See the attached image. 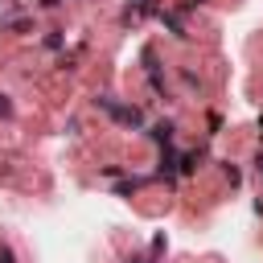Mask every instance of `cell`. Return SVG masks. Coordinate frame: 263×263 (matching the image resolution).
Returning a JSON list of instances; mask_svg holds the SVG:
<instances>
[{
    "label": "cell",
    "instance_id": "9",
    "mask_svg": "<svg viewBox=\"0 0 263 263\" xmlns=\"http://www.w3.org/2000/svg\"><path fill=\"white\" fill-rule=\"evenodd\" d=\"M0 263H16V255H12L8 247H0Z\"/></svg>",
    "mask_w": 263,
    "mask_h": 263
},
{
    "label": "cell",
    "instance_id": "7",
    "mask_svg": "<svg viewBox=\"0 0 263 263\" xmlns=\"http://www.w3.org/2000/svg\"><path fill=\"white\" fill-rule=\"evenodd\" d=\"M132 4H136V12H156V4H152V0H132Z\"/></svg>",
    "mask_w": 263,
    "mask_h": 263
},
{
    "label": "cell",
    "instance_id": "10",
    "mask_svg": "<svg viewBox=\"0 0 263 263\" xmlns=\"http://www.w3.org/2000/svg\"><path fill=\"white\" fill-rule=\"evenodd\" d=\"M58 4H62V0H41V8H58Z\"/></svg>",
    "mask_w": 263,
    "mask_h": 263
},
{
    "label": "cell",
    "instance_id": "8",
    "mask_svg": "<svg viewBox=\"0 0 263 263\" xmlns=\"http://www.w3.org/2000/svg\"><path fill=\"white\" fill-rule=\"evenodd\" d=\"M0 115H12V103H8V95H0Z\"/></svg>",
    "mask_w": 263,
    "mask_h": 263
},
{
    "label": "cell",
    "instance_id": "12",
    "mask_svg": "<svg viewBox=\"0 0 263 263\" xmlns=\"http://www.w3.org/2000/svg\"><path fill=\"white\" fill-rule=\"evenodd\" d=\"M132 263H152V259H132Z\"/></svg>",
    "mask_w": 263,
    "mask_h": 263
},
{
    "label": "cell",
    "instance_id": "1",
    "mask_svg": "<svg viewBox=\"0 0 263 263\" xmlns=\"http://www.w3.org/2000/svg\"><path fill=\"white\" fill-rule=\"evenodd\" d=\"M95 107H103L115 123H127V127H140V123H144L140 107H123V103H115V99H107V95H95Z\"/></svg>",
    "mask_w": 263,
    "mask_h": 263
},
{
    "label": "cell",
    "instance_id": "6",
    "mask_svg": "<svg viewBox=\"0 0 263 263\" xmlns=\"http://www.w3.org/2000/svg\"><path fill=\"white\" fill-rule=\"evenodd\" d=\"M140 185H144L140 177H127V181H119V185H115V193H119V197H127V193H136Z\"/></svg>",
    "mask_w": 263,
    "mask_h": 263
},
{
    "label": "cell",
    "instance_id": "14",
    "mask_svg": "<svg viewBox=\"0 0 263 263\" xmlns=\"http://www.w3.org/2000/svg\"><path fill=\"white\" fill-rule=\"evenodd\" d=\"M193 4H201V0H193Z\"/></svg>",
    "mask_w": 263,
    "mask_h": 263
},
{
    "label": "cell",
    "instance_id": "4",
    "mask_svg": "<svg viewBox=\"0 0 263 263\" xmlns=\"http://www.w3.org/2000/svg\"><path fill=\"white\" fill-rule=\"evenodd\" d=\"M148 136L164 148V144H173V123H168V119H160V123H152V127H148Z\"/></svg>",
    "mask_w": 263,
    "mask_h": 263
},
{
    "label": "cell",
    "instance_id": "13",
    "mask_svg": "<svg viewBox=\"0 0 263 263\" xmlns=\"http://www.w3.org/2000/svg\"><path fill=\"white\" fill-rule=\"evenodd\" d=\"M259 127H263V115H259Z\"/></svg>",
    "mask_w": 263,
    "mask_h": 263
},
{
    "label": "cell",
    "instance_id": "5",
    "mask_svg": "<svg viewBox=\"0 0 263 263\" xmlns=\"http://www.w3.org/2000/svg\"><path fill=\"white\" fill-rule=\"evenodd\" d=\"M201 156H205L201 148H197V152H185V156L177 160V173H181V177H189V173H197V164H201Z\"/></svg>",
    "mask_w": 263,
    "mask_h": 263
},
{
    "label": "cell",
    "instance_id": "3",
    "mask_svg": "<svg viewBox=\"0 0 263 263\" xmlns=\"http://www.w3.org/2000/svg\"><path fill=\"white\" fill-rule=\"evenodd\" d=\"M177 160H181V156L173 152V144H164V152H160V168H156V173L173 181V177H177Z\"/></svg>",
    "mask_w": 263,
    "mask_h": 263
},
{
    "label": "cell",
    "instance_id": "2",
    "mask_svg": "<svg viewBox=\"0 0 263 263\" xmlns=\"http://www.w3.org/2000/svg\"><path fill=\"white\" fill-rule=\"evenodd\" d=\"M156 16H160V25H164L177 41H185V37H189V29H185V21H181V12H177V8H156Z\"/></svg>",
    "mask_w": 263,
    "mask_h": 263
},
{
    "label": "cell",
    "instance_id": "11",
    "mask_svg": "<svg viewBox=\"0 0 263 263\" xmlns=\"http://www.w3.org/2000/svg\"><path fill=\"white\" fill-rule=\"evenodd\" d=\"M255 164H259V173H263V156H259V160H255Z\"/></svg>",
    "mask_w": 263,
    "mask_h": 263
}]
</instances>
